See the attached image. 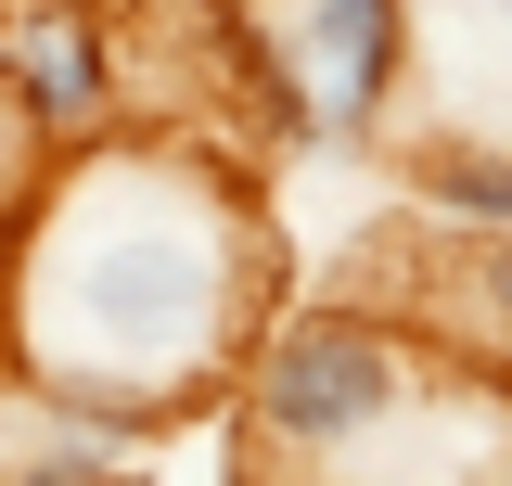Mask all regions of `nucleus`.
<instances>
[{"mask_svg": "<svg viewBox=\"0 0 512 486\" xmlns=\"http://www.w3.org/2000/svg\"><path fill=\"white\" fill-rule=\"evenodd\" d=\"M231 410H244V474L256 486H397L410 448H500V397L410 333L384 307H295L269 320L231 371Z\"/></svg>", "mask_w": 512, "mask_h": 486, "instance_id": "f03ea898", "label": "nucleus"}, {"mask_svg": "<svg viewBox=\"0 0 512 486\" xmlns=\"http://www.w3.org/2000/svg\"><path fill=\"white\" fill-rule=\"evenodd\" d=\"M0 486H128V474H90V461H52V448H0Z\"/></svg>", "mask_w": 512, "mask_h": 486, "instance_id": "423d86ee", "label": "nucleus"}, {"mask_svg": "<svg viewBox=\"0 0 512 486\" xmlns=\"http://www.w3.org/2000/svg\"><path fill=\"white\" fill-rule=\"evenodd\" d=\"M448 13H461V26H500V13H512V0H448Z\"/></svg>", "mask_w": 512, "mask_h": 486, "instance_id": "0eeeda50", "label": "nucleus"}, {"mask_svg": "<svg viewBox=\"0 0 512 486\" xmlns=\"http://www.w3.org/2000/svg\"><path fill=\"white\" fill-rule=\"evenodd\" d=\"M244 486H256V474H244Z\"/></svg>", "mask_w": 512, "mask_h": 486, "instance_id": "1a4fd4ad", "label": "nucleus"}, {"mask_svg": "<svg viewBox=\"0 0 512 486\" xmlns=\"http://www.w3.org/2000/svg\"><path fill=\"white\" fill-rule=\"evenodd\" d=\"M423 192H436L448 231H474V243H500V218H512V180H500V141L487 128H448L423 154Z\"/></svg>", "mask_w": 512, "mask_h": 486, "instance_id": "39448f33", "label": "nucleus"}, {"mask_svg": "<svg viewBox=\"0 0 512 486\" xmlns=\"http://www.w3.org/2000/svg\"><path fill=\"white\" fill-rule=\"evenodd\" d=\"M269 295V231L256 192L192 154V141H90L39 167L13 218V359L52 410H116V423H180L231 397Z\"/></svg>", "mask_w": 512, "mask_h": 486, "instance_id": "f257e3e1", "label": "nucleus"}, {"mask_svg": "<svg viewBox=\"0 0 512 486\" xmlns=\"http://www.w3.org/2000/svg\"><path fill=\"white\" fill-rule=\"evenodd\" d=\"M410 77V0H282V128L359 141Z\"/></svg>", "mask_w": 512, "mask_h": 486, "instance_id": "20e7f679", "label": "nucleus"}, {"mask_svg": "<svg viewBox=\"0 0 512 486\" xmlns=\"http://www.w3.org/2000/svg\"><path fill=\"white\" fill-rule=\"evenodd\" d=\"M0 448H13V435H0Z\"/></svg>", "mask_w": 512, "mask_h": 486, "instance_id": "6e6552de", "label": "nucleus"}, {"mask_svg": "<svg viewBox=\"0 0 512 486\" xmlns=\"http://www.w3.org/2000/svg\"><path fill=\"white\" fill-rule=\"evenodd\" d=\"M0 128L39 167L128 128V39L103 0H13L0 13Z\"/></svg>", "mask_w": 512, "mask_h": 486, "instance_id": "7ed1b4c3", "label": "nucleus"}]
</instances>
